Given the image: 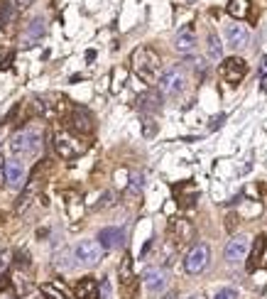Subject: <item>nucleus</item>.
Instances as JSON below:
<instances>
[{
  "instance_id": "nucleus-1",
  "label": "nucleus",
  "mask_w": 267,
  "mask_h": 299,
  "mask_svg": "<svg viewBox=\"0 0 267 299\" xmlns=\"http://www.w3.org/2000/svg\"><path fill=\"white\" fill-rule=\"evenodd\" d=\"M132 72L140 76L145 84H155L159 79V69H162V57L157 54V49L152 47H138L132 52Z\"/></svg>"
},
{
  "instance_id": "nucleus-2",
  "label": "nucleus",
  "mask_w": 267,
  "mask_h": 299,
  "mask_svg": "<svg viewBox=\"0 0 267 299\" xmlns=\"http://www.w3.org/2000/svg\"><path fill=\"white\" fill-rule=\"evenodd\" d=\"M10 150L15 155H22V157L40 155V150H42V130L35 128V125L17 130L13 135V140H10Z\"/></svg>"
},
{
  "instance_id": "nucleus-3",
  "label": "nucleus",
  "mask_w": 267,
  "mask_h": 299,
  "mask_svg": "<svg viewBox=\"0 0 267 299\" xmlns=\"http://www.w3.org/2000/svg\"><path fill=\"white\" fill-rule=\"evenodd\" d=\"M157 86H159V93H162V96L177 98V96L184 91V86H186V76H184V72L179 69V67H172V69L159 74Z\"/></svg>"
},
{
  "instance_id": "nucleus-4",
  "label": "nucleus",
  "mask_w": 267,
  "mask_h": 299,
  "mask_svg": "<svg viewBox=\"0 0 267 299\" xmlns=\"http://www.w3.org/2000/svg\"><path fill=\"white\" fill-rule=\"evenodd\" d=\"M103 257V245L98 241H81L74 248V262L81 268H96Z\"/></svg>"
},
{
  "instance_id": "nucleus-5",
  "label": "nucleus",
  "mask_w": 267,
  "mask_h": 299,
  "mask_svg": "<svg viewBox=\"0 0 267 299\" xmlns=\"http://www.w3.org/2000/svg\"><path fill=\"white\" fill-rule=\"evenodd\" d=\"M209 262H211V248L206 243H196V245H191V250L184 257V270L189 275H198L209 268Z\"/></svg>"
},
{
  "instance_id": "nucleus-6",
  "label": "nucleus",
  "mask_w": 267,
  "mask_h": 299,
  "mask_svg": "<svg viewBox=\"0 0 267 299\" xmlns=\"http://www.w3.org/2000/svg\"><path fill=\"white\" fill-rule=\"evenodd\" d=\"M66 125H69V130L74 132V135H81V138L91 135L93 128H96L93 115L88 113L86 108H74V111L69 113V118H66Z\"/></svg>"
},
{
  "instance_id": "nucleus-7",
  "label": "nucleus",
  "mask_w": 267,
  "mask_h": 299,
  "mask_svg": "<svg viewBox=\"0 0 267 299\" xmlns=\"http://www.w3.org/2000/svg\"><path fill=\"white\" fill-rule=\"evenodd\" d=\"M245 74H248V61H245V59L228 57L221 61V76H223L230 86H238L240 81L245 79Z\"/></svg>"
},
{
  "instance_id": "nucleus-8",
  "label": "nucleus",
  "mask_w": 267,
  "mask_h": 299,
  "mask_svg": "<svg viewBox=\"0 0 267 299\" xmlns=\"http://www.w3.org/2000/svg\"><path fill=\"white\" fill-rule=\"evenodd\" d=\"M225 42H228L230 49H243L250 42V32H248V27L243 22H230L225 27Z\"/></svg>"
},
{
  "instance_id": "nucleus-9",
  "label": "nucleus",
  "mask_w": 267,
  "mask_h": 299,
  "mask_svg": "<svg viewBox=\"0 0 267 299\" xmlns=\"http://www.w3.org/2000/svg\"><path fill=\"white\" fill-rule=\"evenodd\" d=\"M5 182L8 186H25V164H22V159H17V157H10V159H5Z\"/></svg>"
},
{
  "instance_id": "nucleus-10",
  "label": "nucleus",
  "mask_w": 267,
  "mask_h": 299,
  "mask_svg": "<svg viewBox=\"0 0 267 299\" xmlns=\"http://www.w3.org/2000/svg\"><path fill=\"white\" fill-rule=\"evenodd\" d=\"M52 143H54L56 155L61 157V159H74L76 155H81V145H76L74 143V138L64 135V132H56Z\"/></svg>"
},
{
  "instance_id": "nucleus-11",
  "label": "nucleus",
  "mask_w": 267,
  "mask_h": 299,
  "mask_svg": "<svg viewBox=\"0 0 267 299\" xmlns=\"http://www.w3.org/2000/svg\"><path fill=\"white\" fill-rule=\"evenodd\" d=\"M248 248H250V241L245 238V236H236V238H230L228 245H225L223 255L228 262H240L243 257L248 255Z\"/></svg>"
},
{
  "instance_id": "nucleus-12",
  "label": "nucleus",
  "mask_w": 267,
  "mask_h": 299,
  "mask_svg": "<svg viewBox=\"0 0 267 299\" xmlns=\"http://www.w3.org/2000/svg\"><path fill=\"white\" fill-rule=\"evenodd\" d=\"M169 233H172L174 243L184 245V243H189L194 238V223H191L189 218H174V221L169 223Z\"/></svg>"
},
{
  "instance_id": "nucleus-13",
  "label": "nucleus",
  "mask_w": 267,
  "mask_h": 299,
  "mask_svg": "<svg viewBox=\"0 0 267 299\" xmlns=\"http://www.w3.org/2000/svg\"><path fill=\"white\" fill-rule=\"evenodd\" d=\"M142 282L147 287V292H162L164 287H167V270H162V268H147L145 275H142Z\"/></svg>"
},
{
  "instance_id": "nucleus-14",
  "label": "nucleus",
  "mask_w": 267,
  "mask_h": 299,
  "mask_svg": "<svg viewBox=\"0 0 267 299\" xmlns=\"http://www.w3.org/2000/svg\"><path fill=\"white\" fill-rule=\"evenodd\" d=\"M174 47H177V52L179 54H191L194 49H196V32L191 25H186L177 32V37H174Z\"/></svg>"
},
{
  "instance_id": "nucleus-15",
  "label": "nucleus",
  "mask_w": 267,
  "mask_h": 299,
  "mask_svg": "<svg viewBox=\"0 0 267 299\" xmlns=\"http://www.w3.org/2000/svg\"><path fill=\"white\" fill-rule=\"evenodd\" d=\"M265 250H267V236L265 233H260L257 238L253 241V250H250V257H248V272H255L260 265H262V260H265Z\"/></svg>"
},
{
  "instance_id": "nucleus-16",
  "label": "nucleus",
  "mask_w": 267,
  "mask_h": 299,
  "mask_svg": "<svg viewBox=\"0 0 267 299\" xmlns=\"http://www.w3.org/2000/svg\"><path fill=\"white\" fill-rule=\"evenodd\" d=\"M98 243L106 248V250H115L125 243V233L120 228H101L98 233Z\"/></svg>"
},
{
  "instance_id": "nucleus-17",
  "label": "nucleus",
  "mask_w": 267,
  "mask_h": 299,
  "mask_svg": "<svg viewBox=\"0 0 267 299\" xmlns=\"http://www.w3.org/2000/svg\"><path fill=\"white\" fill-rule=\"evenodd\" d=\"M44 20L42 17H35V20H29L27 27H25V32H22V40H25V44L27 47H32V44H37L40 40L44 37Z\"/></svg>"
},
{
  "instance_id": "nucleus-18",
  "label": "nucleus",
  "mask_w": 267,
  "mask_h": 299,
  "mask_svg": "<svg viewBox=\"0 0 267 299\" xmlns=\"http://www.w3.org/2000/svg\"><path fill=\"white\" fill-rule=\"evenodd\" d=\"M138 108H140L145 115L157 113V111L162 108V93H159V91H147V93H142L140 98H138Z\"/></svg>"
},
{
  "instance_id": "nucleus-19",
  "label": "nucleus",
  "mask_w": 267,
  "mask_h": 299,
  "mask_svg": "<svg viewBox=\"0 0 267 299\" xmlns=\"http://www.w3.org/2000/svg\"><path fill=\"white\" fill-rule=\"evenodd\" d=\"M74 294H76V299H101L98 282H96L93 277H84V280H79Z\"/></svg>"
},
{
  "instance_id": "nucleus-20",
  "label": "nucleus",
  "mask_w": 267,
  "mask_h": 299,
  "mask_svg": "<svg viewBox=\"0 0 267 299\" xmlns=\"http://www.w3.org/2000/svg\"><path fill=\"white\" fill-rule=\"evenodd\" d=\"M120 282L130 294L135 292V275H132V257L130 255H125L123 262H120Z\"/></svg>"
},
{
  "instance_id": "nucleus-21",
  "label": "nucleus",
  "mask_w": 267,
  "mask_h": 299,
  "mask_svg": "<svg viewBox=\"0 0 267 299\" xmlns=\"http://www.w3.org/2000/svg\"><path fill=\"white\" fill-rule=\"evenodd\" d=\"M206 49H209V57L213 61H218V59H223V44L218 40V35L216 32H209V42H206Z\"/></svg>"
},
{
  "instance_id": "nucleus-22",
  "label": "nucleus",
  "mask_w": 267,
  "mask_h": 299,
  "mask_svg": "<svg viewBox=\"0 0 267 299\" xmlns=\"http://www.w3.org/2000/svg\"><path fill=\"white\" fill-rule=\"evenodd\" d=\"M248 10H250V3L248 0H230L228 3V13L233 15L236 20H243L248 15Z\"/></svg>"
},
{
  "instance_id": "nucleus-23",
  "label": "nucleus",
  "mask_w": 267,
  "mask_h": 299,
  "mask_svg": "<svg viewBox=\"0 0 267 299\" xmlns=\"http://www.w3.org/2000/svg\"><path fill=\"white\" fill-rule=\"evenodd\" d=\"M74 255V253H69V250H61L59 255H56V260H54V265H56V270H71L76 262H71L69 257Z\"/></svg>"
},
{
  "instance_id": "nucleus-24",
  "label": "nucleus",
  "mask_w": 267,
  "mask_h": 299,
  "mask_svg": "<svg viewBox=\"0 0 267 299\" xmlns=\"http://www.w3.org/2000/svg\"><path fill=\"white\" fill-rule=\"evenodd\" d=\"M10 20H13V3L0 0V27H5Z\"/></svg>"
},
{
  "instance_id": "nucleus-25",
  "label": "nucleus",
  "mask_w": 267,
  "mask_h": 299,
  "mask_svg": "<svg viewBox=\"0 0 267 299\" xmlns=\"http://www.w3.org/2000/svg\"><path fill=\"white\" fill-rule=\"evenodd\" d=\"M142 135H145L147 140H152V138L157 135V123L150 118V115H145V118H142Z\"/></svg>"
},
{
  "instance_id": "nucleus-26",
  "label": "nucleus",
  "mask_w": 267,
  "mask_h": 299,
  "mask_svg": "<svg viewBox=\"0 0 267 299\" xmlns=\"http://www.w3.org/2000/svg\"><path fill=\"white\" fill-rule=\"evenodd\" d=\"M42 299H66L64 289H59L54 285H42Z\"/></svg>"
},
{
  "instance_id": "nucleus-27",
  "label": "nucleus",
  "mask_w": 267,
  "mask_h": 299,
  "mask_svg": "<svg viewBox=\"0 0 267 299\" xmlns=\"http://www.w3.org/2000/svg\"><path fill=\"white\" fill-rule=\"evenodd\" d=\"M142 186H145V177H142V174H132V179H130V186H127V191H130V194H140Z\"/></svg>"
},
{
  "instance_id": "nucleus-28",
  "label": "nucleus",
  "mask_w": 267,
  "mask_h": 299,
  "mask_svg": "<svg viewBox=\"0 0 267 299\" xmlns=\"http://www.w3.org/2000/svg\"><path fill=\"white\" fill-rule=\"evenodd\" d=\"M98 292H101V299H113V285L108 277H103L98 282Z\"/></svg>"
},
{
  "instance_id": "nucleus-29",
  "label": "nucleus",
  "mask_w": 267,
  "mask_h": 299,
  "mask_svg": "<svg viewBox=\"0 0 267 299\" xmlns=\"http://www.w3.org/2000/svg\"><path fill=\"white\" fill-rule=\"evenodd\" d=\"M15 262H17L20 268H27L29 265V253L27 250H17V253H15Z\"/></svg>"
},
{
  "instance_id": "nucleus-30",
  "label": "nucleus",
  "mask_w": 267,
  "mask_h": 299,
  "mask_svg": "<svg viewBox=\"0 0 267 299\" xmlns=\"http://www.w3.org/2000/svg\"><path fill=\"white\" fill-rule=\"evenodd\" d=\"M213 299H238V292L230 289V287H225V289H218V294Z\"/></svg>"
},
{
  "instance_id": "nucleus-31",
  "label": "nucleus",
  "mask_w": 267,
  "mask_h": 299,
  "mask_svg": "<svg viewBox=\"0 0 267 299\" xmlns=\"http://www.w3.org/2000/svg\"><path fill=\"white\" fill-rule=\"evenodd\" d=\"M10 61H13V52H8V49H3V47H0V69L10 67Z\"/></svg>"
},
{
  "instance_id": "nucleus-32",
  "label": "nucleus",
  "mask_w": 267,
  "mask_h": 299,
  "mask_svg": "<svg viewBox=\"0 0 267 299\" xmlns=\"http://www.w3.org/2000/svg\"><path fill=\"white\" fill-rule=\"evenodd\" d=\"M113 204H115V194H113V191H103L98 206H113Z\"/></svg>"
},
{
  "instance_id": "nucleus-33",
  "label": "nucleus",
  "mask_w": 267,
  "mask_h": 299,
  "mask_svg": "<svg viewBox=\"0 0 267 299\" xmlns=\"http://www.w3.org/2000/svg\"><path fill=\"white\" fill-rule=\"evenodd\" d=\"M8 265H10V253H0V277L5 275Z\"/></svg>"
},
{
  "instance_id": "nucleus-34",
  "label": "nucleus",
  "mask_w": 267,
  "mask_h": 299,
  "mask_svg": "<svg viewBox=\"0 0 267 299\" xmlns=\"http://www.w3.org/2000/svg\"><path fill=\"white\" fill-rule=\"evenodd\" d=\"M8 186V182H5V162H3V159H0V186Z\"/></svg>"
},
{
  "instance_id": "nucleus-35",
  "label": "nucleus",
  "mask_w": 267,
  "mask_h": 299,
  "mask_svg": "<svg viewBox=\"0 0 267 299\" xmlns=\"http://www.w3.org/2000/svg\"><path fill=\"white\" fill-rule=\"evenodd\" d=\"M223 120H225V115H216V118H213V123H211V128H218V125H223Z\"/></svg>"
},
{
  "instance_id": "nucleus-36",
  "label": "nucleus",
  "mask_w": 267,
  "mask_h": 299,
  "mask_svg": "<svg viewBox=\"0 0 267 299\" xmlns=\"http://www.w3.org/2000/svg\"><path fill=\"white\" fill-rule=\"evenodd\" d=\"M32 3H35V0H15V5H17V8H29Z\"/></svg>"
},
{
  "instance_id": "nucleus-37",
  "label": "nucleus",
  "mask_w": 267,
  "mask_h": 299,
  "mask_svg": "<svg viewBox=\"0 0 267 299\" xmlns=\"http://www.w3.org/2000/svg\"><path fill=\"white\" fill-rule=\"evenodd\" d=\"M236 218H238L236 214H230V216H228V230H233V226H236Z\"/></svg>"
},
{
  "instance_id": "nucleus-38",
  "label": "nucleus",
  "mask_w": 267,
  "mask_h": 299,
  "mask_svg": "<svg viewBox=\"0 0 267 299\" xmlns=\"http://www.w3.org/2000/svg\"><path fill=\"white\" fill-rule=\"evenodd\" d=\"M162 299H179V294H177V292H167Z\"/></svg>"
},
{
  "instance_id": "nucleus-39",
  "label": "nucleus",
  "mask_w": 267,
  "mask_h": 299,
  "mask_svg": "<svg viewBox=\"0 0 267 299\" xmlns=\"http://www.w3.org/2000/svg\"><path fill=\"white\" fill-rule=\"evenodd\" d=\"M262 91H267V76H262Z\"/></svg>"
},
{
  "instance_id": "nucleus-40",
  "label": "nucleus",
  "mask_w": 267,
  "mask_h": 299,
  "mask_svg": "<svg viewBox=\"0 0 267 299\" xmlns=\"http://www.w3.org/2000/svg\"><path fill=\"white\" fill-rule=\"evenodd\" d=\"M186 299H204L201 294H191V297H186Z\"/></svg>"
},
{
  "instance_id": "nucleus-41",
  "label": "nucleus",
  "mask_w": 267,
  "mask_h": 299,
  "mask_svg": "<svg viewBox=\"0 0 267 299\" xmlns=\"http://www.w3.org/2000/svg\"><path fill=\"white\" fill-rule=\"evenodd\" d=\"M0 299H13L10 294H0Z\"/></svg>"
},
{
  "instance_id": "nucleus-42",
  "label": "nucleus",
  "mask_w": 267,
  "mask_h": 299,
  "mask_svg": "<svg viewBox=\"0 0 267 299\" xmlns=\"http://www.w3.org/2000/svg\"><path fill=\"white\" fill-rule=\"evenodd\" d=\"M265 268H267V260H265Z\"/></svg>"
}]
</instances>
